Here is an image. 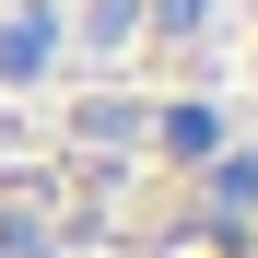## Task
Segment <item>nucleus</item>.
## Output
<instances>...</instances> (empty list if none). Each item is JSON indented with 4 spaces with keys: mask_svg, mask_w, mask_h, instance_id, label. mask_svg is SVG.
Here are the masks:
<instances>
[{
    "mask_svg": "<svg viewBox=\"0 0 258 258\" xmlns=\"http://www.w3.org/2000/svg\"><path fill=\"white\" fill-rule=\"evenodd\" d=\"M47 47H59V24H47V12H12V24H0V82H35Z\"/></svg>",
    "mask_w": 258,
    "mask_h": 258,
    "instance_id": "obj_1",
    "label": "nucleus"
},
{
    "mask_svg": "<svg viewBox=\"0 0 258 258\" xmlns=\"http://www.w3.org/2000/svg\"><path fill=\"white\" fill-rule=\"evenodd\" d=\"M164 141H176V153H211V141H223V117H211V106H176V117H164Z\"/></svg>",
    "mask_w": 258,
    "mask_h": 258,
    "instance_id": "obj_2",
    "label": "nucleus"
},
{
    "mask_svg": "<svg viewBox=\"0 0 258 258\" xmlns=\"http://www.w3.org/2000/svg\"><path fill=\"white\" fill-rule=\"evenodd\" d=\"M129 129H141V106H117V94L82 106V141H129Z\"/></svg>",
    "mask_w": 258,
    "mask_h": 258,
    "instance_id": "obj_3",
    "label": "nucleus"
},
{
    "mask_svg": "<svg viewBox=\"0 0 258 258\" xmlns=\"http://www.w3.org/2000/svg\"><path fill=\"white\" fill-rule=\"evenodd\" d=\"M129 24H141V0H94V12H82V35H94V47H117Z\"/></svg>",
    "mask_w": 258,
    "mask_h": 258,
    "instance_id": "obj_4",
    "label": "nucleus"
},
{
    "mask_svg": "<svg viewBox=\"0 0 258 258\" xmlns=\"http://www.w3.org/2000/svg\"><path fill=\"white\" fill-rule=\"evenodd\" d=\"M153 12H164V24H200V12H211V0H153Z\"/></svg>",
    "mask_w": 258,
    "mask_h": 258,
    "instance_id": "obj_5",
    "label": "nucleus"
}]
</instances>
